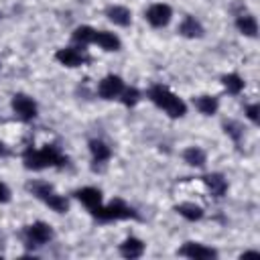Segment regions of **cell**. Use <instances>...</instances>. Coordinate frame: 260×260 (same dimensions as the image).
Segmentation results:
<instances>
[{
  "label": "cell",
  "instance_id": "1",
  "mask_svg": "<svg viewBox=\"0 0 260 260\" xmlns=\"http://www.w3.org/2000/svg\"><path fill=\"white\" fill-rule=\"evenodd\" d=\"M22 160L26 169L41 171L47 167H63L67 162V156H63L55 144H45L43 148H26Z\"/></svg>",
  "mask_w": 260,
  "mask_h": 260
},
{
  "label": "cell",
  "instance_id": "2",
  "mask_svg": "<svg viewBox=\"0 0 260 260\" xmlns=\"http://www.w3.org/2000/svg\"><path fill=\"white\" fill-rule=\"evenodd\" d=\"M148 98L152 100V104H156L160 110H165L171 118H181V116L187 114L185 102H183L179 95H175V93H173L169 87H165V85H152V87L148 89Z\"/></svg>",
  "mask_w": 260,
  "mask_h": 260
},
{
  "label": "cell",
  "instance_id": "3",
  "mask_svg": "<svg viewBox=\"0 0 260 260\" xmlns=\"http://www.w3.org/2000/svg\"><path fill=\"white\" fill-rule=\"evenodd\" d=\"M93 215L102 221H112V219L116 221V219H130V217L136 219L138 217V213L130 205H126L122 199H114L108 205H102Z\"/></svg>",
  "mask_w": 260,
  "mask_h": 260
},
{
  "label": "cell",
  "instance_id": "4",
  "mask_svg": "<svg viewBox=\"0 0 260 260\" xmlns=\"http://www.w3.org/2000/svg\"><path fill=\"white\" fill-rule=\"evenodd\" d=\"M51 238H53V230L45 221H35L30 225H26V230H24V240L28 246H43Z\"/></svg>",
  "mask_w": 260,
  "mask_h": 260
},
{
  "label": "cell",
  "instance_id": "5",
  "mask_svg": "<svg viewBox=\"0 0 260 260\" xmlns=\"http://www.w3.org/2000/svg\"><path fill=\"white\" fill-rule=\"evenodd\" d=\"M12 110L22 122H30L37 118V104L32 102V98H28L24 93H16L12 98Z\"/></svg>",
  "mask_w": 260,
  "mask_h": 260
},
{
  "label": "cell",
  "instance_id": "6",
  "mask_svg": "<svg viewBox=\"0 0 260 260\" xmlns=\"http://www.w3.org/2000/svg\"><path fill=\"white\" fill-rule=\"evenodd\" d=\"M122 91H124V81H122V77H118V75H106V77L100 81V85H98V93H100V98H104V100H114V98H118Z\"/></svg>",
  "mask_w": 260,
  "mask_h": 260
},
{
  "label": "cell",
  "instance_id": "7",
  "mask_svg": "<svg viewBox=\"0 0 260 260\" xmlns=\"http://www.w3.org/2000/svg\"><path fill=\"white\" fill-rule=\"evenodd\" d=\"M171 16H173V10H171L169 4H152V6L146 10V20H148L152 26H156V28L167 26L169 20H171Z\"/></svg>",
  "mask_w": 260,
  "mask_h": 260
},
{
  "label": "cell",
  "instance_id": "8",
  "mask_svg": "<svg viewBox=\"0 0 260 260\" xmlns=\"http://www.w3.org/2000/svg\"><path fill=\"white\" fill-rule=\"evenodd\" d=\"M181 256H187V258H193V260H209V258H215L217 252L213 248H207L203 244H197V242H187L181 250H179Z\"/></svg>",
  "mask_w": 260,
  "mask_h": 260
},
{
  "label": "cell",
  "instance_id": "9",
  "mask_svg": "<svg viewBox=\"0 0 260 260\" xmlns=\"http://www.w3.org/2000/svg\"><path fill=\"white\" fill-rule=\"evenodd\" d=\"M75 197H77L91 213H95V211L102 207V193H100V189L83 187V189H77V191H75Z\"/></svg>",
  "mask_w": 260,
  "mask_h": 260
},
{
  "label": "cell",
  "instance_id": "10",
  "mask_svg": "<svg viewBox=\"0 0 260 260\" xmlns=\"http://www.w3.org/2000/svg\"><path fill=\"white\" fill-rule=\"evenodd\" d=\"M55 59H57L61 65H65V67H79V65L85 63V57H83L77 49H71V47L59 49V51L55 53Z\"/></svg>",
  "mask_w": 260,
  "mask_h": 260
},
{
  "label": "cell",
  "instance_id": "11",
  "mask_svg": "<svg viewBox=\"0 0 260 260\" xmlns=\"http://www.w3.org/2000/svg\"><path fill=\"white\" fill-rule=\"evenodd\" d=\"M120 254H122L124 258H130V260L140 258V256L144 254V244H142V240H138V238H134V236L126 238V240L120 244Z\"/></svg>",
  "mask_w": 260,
  "mask_h": 260
},
{
  "label": "cell",
  "instance_id": "12",
  "mask_svg": "<svg viewBox=\"0 0 260 260\" xmlns=\"http://www.w3.org/2000/svg\"><path fill=\"white\" fill-rule=\"evenodd\" d=\"M203 183L207 185V189H209V193H211L213 197H223L225 191H228V183H225V179H223L221 175H217V173L205 175V177H203Z\"/></svg>",
  "mask_w": 260,
  "mask_h": 260
},
{
  "label": "cell",
  "instance_id": "13",
  "mask_svg": "<svg viewBox=\"0 0 260 260\" xmlns=\"http://www.w3.org/2000/svg\"><path fill=\"white\" fill-rule=\"evenodd\" d=\"M93 43L100 45L104 51H118L120 49V39L114 32H108V30H95Z\"/></svg>",
  "mask_w": 260,
  "mask_h": 260
},
{
  "label": "cell",
  "instance_id": "14",
  "mask_svg": "<svg viewBox=\"0 0 260 260\" xmlns=\"http://www.w3.org/2000/svg\"><path fill=\"white\" fill-rule=\"evenodd\" d=\"M106 14H108V18H110L114 24H118V26H128V24L132 22V12H130L126 6H110Z\"/></svg>",
  "mask_w": 260,
  "mask_h": 260
},
{
  "label": "cell",
  "instance_id": "15",
  "mask_svg": "<svg viewBox=\"0 0 260 260\" xmlns=\"http://www.w3.org/2000/svg\"><path fill=\"white\" fill-rule=\"evenodd\" d=\"M179 32L187 39H195L203 35V26L199 24V20H195V16H185L179 24Z\"/></svg>",
  "mask_w": 260,
  "mask_h": 260
},
{
  "label": "cell",
  "instance_id": "16",
  "mask_svg": "<svg viewBox=\"0 0 260 260\" xmlns=\"http://www.w3.org/2000/svg\"><path fill=\"white\" fill-rule=\"evenodd\" d=\"M89 152H91V156H93L95 162H104V160H108L112 156L110 146L104 140H98V138L89 140Z\"/></svg>",
  "mask_w": 260,
  "mask_h": 260
},
{
  "label": "cell",
  "instance_id": "17",
  "mask_svg": "<svg viewBox=\"0 0 260 260\" xmlns=\"http://www.w3.org/2000/svg\"><path fill=\"white\" fill-rule=\"evenodd\" d=\"M175 211H177L179 215H183L185 219H189V221H197V219L203 217V207H199V205H195V203H191V201L179 203V205L175 207Z\"/></svg>",
  "mask_w": 260,
  "mask_h": 260
},
{
  "label": "cell",
  "instance_id": "18",
  "mask_svg": "<svg viewBox=\"0 0 260 260\" xmlns=\"http://www.w3.org/2000/svg\"><path fill=\"white\" fill-rule=\"evenodd\" d=\"M236 26H238V30H240L242 35H246V37H256V32H258V22H256V18H254L252 14H242V16H238Z\"/></svg>",
  "mask_w": 260,
  "mask_h": 260
},
{
  "label": "cell",
  "instance_id": "19",
  "mask_svg": "<svg viewBox=\"0 0 260 260\" xmlns=\"http://www.w3.org/2000/svg\"><path fill=\"white\" fill-rule=\"evenodd\" d=\"M41 201H45L53 211H57V213H65L67 209H69V201L63 197V195H57L55 191H51L49 195H45Z\"/></svg>",
  "mask_w": 260,
  "mask_h": 260
},
{
  "label": "cell",
  "instance_id": "20",
  "mask_svg": "<svg viewBox=\"0 0 260 260\" xmlns=\"http://www.w3.org/2000/svg\"><path fill=\"white\" fill-rule=\"evenodd\" d=\"M193 102H195L197 110L201 114H205V116H213L217 112V100L211 98V95H201V98H195Z\"/></svg>",
  "mask_w": 260,
  "mask_h": 260
},
{
  "label": "cell",
  "instance_id": "21",
  "mask_svg": "<svg viewBox=\"0 0 260 260\" xmlns=\"http://www.w3.org/2000/svg\"><path fill=\"white\" fill-rule=\"evenodd\" d=\"M183 158H185V162L191 165V167H203V165H205V152H203L201 148H197V146L185 148Z\"/></svg>",
  "mask_w": 260,
  "mask_h": 260
},
{
  "label": "cell",
  "instance_id": "22",
  "mask_svg": "<svg viewBox=\"0 0 260 260\" xmlns=\"http://www.w3.org/2000/svg\"><path fill=\"white\" fill-rule=\"evenodd\" d=\"M93 35H95V30H93L91 26H87V24H83V26H77V28L73 30V41H75L77 45H81V47H85V45H89V43H93Z\"/></svg>",
  "mask_w": 260,
  "mask_h": 260
},
{
  "label": "cell",
  "instance_id": "23",
  "mask_svg": "<svg viewBox=\"0 0 260 260\" xmlns=\"http://www.w3.org/2000/svg\"><path fill=\"white\" fill-rule=\"evenodd\" d=\"M221 83H223V87H225V91L228 93H240L242 89H244V81H242V77L240 75H236V73H228V75H223L221 77Z\"/></svg>",
  "mask_w": 260,
  "mask_h": 260
},
{
  "label": "cell",
  "instance_id": "24",
  "mask_svg": "<svg viewBox=\"0 0 260 260\" xmlns=\"http://www.w3.org/2000/svg\"><path fill=\"white\" fill-rule=\"evenodd\" d=\"M35 197H39V199H43L45 195H49L51 191H55L53 189V185H49V183H45V181H35V183H28V187H26Z\"/></svg>",
  "mask_w": 260,
  "mask_h": 260
},
{
  "label": "cell",
  "instance_id": "25",
  "mask_svg": "<svg viewBox=\"0 0 260 260\" xmlns=\"http://www.w3.org/2000/svg\"><path fill=\"white\" fill-rule=\"evenodd\" d=\"M120 95H122V104L124 106H130V108L136 106L138 100H140V91L136 87H124V91Z\"/></svg>",
  "mask_w": 260,
  "mask_h": 260
},
{
  "label": "cell",
  "instance_id": "26",
  "mask_svg": "<svg viewBox=\"0 0 260 260\" xmlns=\"http://www.w3.org/2000/svg\"><path fill=\"white\" fill-rule=\"evenodd\" d=\"M223 130H225V134H230V136H232L236 142H240V138H242V134H244L242 126H240L238 122H234V120L225 122V124H223Z\"/></svg>",
  "mask_w": 260,
  "mask_h": 260
},
{
  "label": "cell",
  "instance_id": "27",
  "mask_svg": "<svg viewBox=\"0 0 260 260\" xmlns=\"http://www.w3.org/2000/svg\"><path fill=\"white\" fill-rule=\"evenodd\" d=\"M258 112H260V108H258V104H250L248 108H246V116L256 124L258 122Z\"/></svg>",
  "mask_w": 260,
  "mask_h": 260
},
{
  "label": "cell",
  "instance_id": "28",
  "mask_svg": "<svg viewBox=\"0 0 260 260\" xmlns=\"http://www.w3.org/2000/svg\"><path fill=\"white\" fill-rule=\"evenodd\" d=\"M8 199H10V191L4 183H0V203H6Z\"/></svg>",
  "mask_w": 260,
  "mask_h": 260
},
{
  "label": "cell",
  "instance_id": "29",
  "mask_svg": "<svg viewBox=\"0 0 260 260\" xmlns=\"http://www.w3.org/2000/svg\"><path fill=\"white\" fill-rule=\"evenodd\" d=\"M8 154H10L8 146H6V144H4L2 140H0V158H4V156H8Z\"/></svg>",
  "mask_w": 260,
  "mask_h": 260
},
{
  "label": "cell",
  "instance_id": "30",
  "mask_svg": "<svg viewBox=\"0 0 260 260\" xmlns=\"http://www.w3.org/2000/svg\"><path fill=\"white\" fill-rule=\"evenodd\" d=\"M0 18H2V14H0Z\"/></svg>",
  "mask_w": 260,
  "mask_h": 260
}]
</instances>
